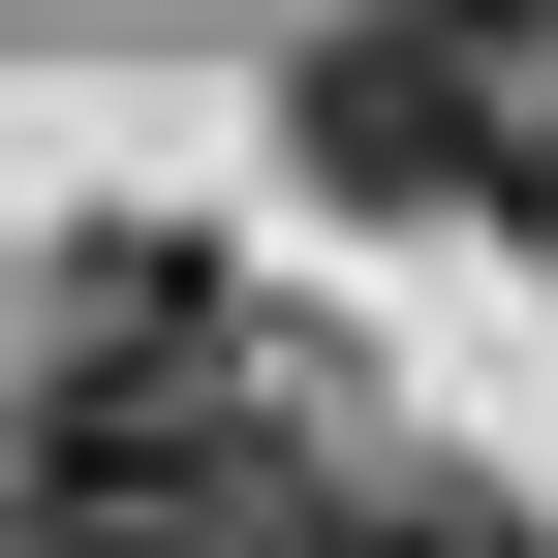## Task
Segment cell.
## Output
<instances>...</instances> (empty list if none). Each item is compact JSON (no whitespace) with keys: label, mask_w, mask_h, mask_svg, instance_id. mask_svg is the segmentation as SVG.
Returning <instances> with one entry per match:
<instances>
[{"label":"cell","mask_w":558,"mask_h":558,"mask_svg":"<svg viewBox=\"0 0 558 558\" xmlns=\"http://www.w3.org/2000/svg\"><path fill=\"white\" fill-rule=\"evenodd\" d=\"M497 218H527V248H558V94H497Z\"/></svg>","instance_id":"277c9868"},{"label":"cell","mask_w":558,"mask_h":558,"mask_svg":"<svg viewBox=\"0 0 558 558\" xmlns=\"http://www.w3.org/2000/svg\"><path fill=\"white\" fill-rule=\"evenodd\" d=\"M279 465H311V435L248 403V341H218L186 248H94V279H62L32 435H0V527H32V558H248Z\"/></svg>","instance_id":"6da1fadb"},{"label":"cell","mask_w":558,"mask_h":558,"mask_svg":"<svg viewBox=\"0 0 558 558\" xmlns=\"http://www.w3.org/2000/svg\"><path fill=\"white\" fill-rule=\"evenodd\" d=\"M465 32H497V62H527V32H558V0H465Z\"/></svg>","instance_id":"5b68a950"},{"label":"cell","mask_w":558,"mask_h":558,"mask_svg":"<svg viewBox=\"0 0 558 558\" xmlns=\"http://www.w3.org/2000/svg\"><path fill=\"white\" fill-rule=\"evenodd\" d=\"M497 94H527V62L465 32V0H341V32L279 62V156H311V186H497Z\"/></svg>","instance_id":"7a4b0ae2"},{"label":"cell","mask_w":558,"mask_h":558,"mask_svg":"<svg viewBox=\"0 0 558 558\" xmlns=\"http://www.w3.org/2000/svg\"><path fill=\"white\" fill-rule=\"evenodd\" d=\"M248 558H558V527H527V497H465V465H279Z\"/></svg>","instance_id":"3957f363"}]
</instances>
